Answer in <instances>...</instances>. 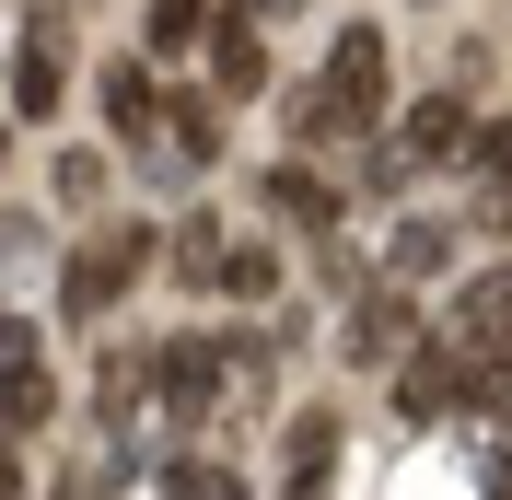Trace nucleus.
Instances as JSON below:
<instances>
[{
    "mask_svg": "<svg viewBox=\"0 0 512 500\" xmlns=\"http://www.w3.org/2000/svg\"><path fill=\"white\" fill-rule=\"evenodd\" d=\"M384 94H396V70H384V35H373V24H350L338 47H326V70L291 94V140H303V152H373Z\"/></svg>",
    "mask_w": 512,
    "mask_h": 500,
    "instance_id": "nucleus-1",
    "label": "nucleus"
},
{
    "mask_svg": "<svg viewBox=\"0 0 512 500\" xmlns=\"http://www.w3.org/2000/svg\"><path fill=\"white\" fill-rule=\"evenodd\" d=\"M466 128H478V94L466 82H443V94H408L396 105V128H373V152H361V187H419V175H454L466 163Z\"/></svg>",
    "mask_w": 512,
    "mask_h": 500,
    "instance_id": "nucleus-2",
    "label": "nucleus"
},
{
    "mask_svg": "<svg viewBox=\"0 0 512 500\" xmlns=\"http://www.w3.org/2000/svg\"><path fill=\"white\" fill-rule=\"evenodd\" d=\"M152 256H163L152 221H105V233H82V245H70V268H59V314H70V326H105L128 291L152 280Z\"/></svg>",
    "mask_w": 512,
    "mask_h": 500,
    "instance_id": "nucleus-3",
    "label": "nucleus"
},
{
    "mask_svg": "<svg viewBox=\"0 0 512 500\" xmlns=\"http://www.w3.org/2000/svg\"><path fill=\"white\" fill-rule=\"evenodd\" d=\"M384 373H396V419H408V431L466 419V349H454V338H408Z\"/></svg>",
    "mask_w": 512,
    "mask_h": 500,
    "instance_id": "nucleus-4",
    "label": "nucleus"
},
{
    "mask_svg": "<svg viewBox=\"0 0 512 500\" xmlns=\"http://www.w3.org/2000/svg\"><path fill=\"white\" fill-rule=\"evenodd\" d=\"M59 35H70V0H35V12H24V47H12V117H59V94H70Z\"/></svg>",
    "mask_w": 512,
    "mask_h": 500,
    "instance_id": "nucleus-5",
    "label": "nucleus"
},
{
    "mask_svg": "<svg viewBox=\"0 0 512 500\" xmlns=\"http://www.w3.org/2000/svg\"><path fill=\"white\" fill-rule=\"evenodd\" d=\"M210 152H222V105L175 94V105H152V140H140L128 163H152V175H210Z\"/></svg>",
    "mask_w": 512,
    "mask_h": 500,
    "instance_id": "nucleus-6",
    "label": "nucleus"
},
{
    "mask_svg": "<svg viewBox=\"0 0 512 500\" xmlns=\"http://www.w3.org/2000/svg\"><path fill=\"white\" fill-rule=\"evenodd\" d=\"M408 338H419V303H408L396 280H373V291L350 303V326H338V361H350V373H384Z\"/></svg>",
    "mask_w": 512,
    "mask_h": 500,
    "instance_id": "nucleus-7",
    "label": "nucleus"
},
{
    "mask_svg": "<svg viewBox=\"0 0 512 500\" xmlns=\"http://www.w3.org/2000/svg\"><path fill=\"white\" fill-rule=\"evenodd\" d=\"M163 407H152V349H105L94 361V431H117V442H140Z\"/></svg>",
    "mask_w": 512,
    "mask_h": 500,
    "instance_id": "nucleus-8",
    "label": "nucleus"
},
{
    "mask_svg": "<svg viewBox=\"0 0 512 500\" xmlns=\"http://www.w3.org/2000/svg\"><path fill=\"white\" fill-rule=\"evenodd\" d=\"M198 47H210V105H222V117H233V105H256V94H268V35H256V24H233V12H210V35H198Z\"/></svg>",
    "mask_w": 512,
    "mask_h": 500,
    "instance_id": "nucleus-9",
    "label": "nucleus"
},
{
    "mask_svg": "<svg viewBox=\"0 0 512 500\" xmlns=\"http://www.w3.org/2000/svg\"><path fill=\"white\" fill-rule=\"evenodd\" d=\"M326 477H338V407H291V431H280V500H326Z\"/></svg>",
    "mask_w": 512,
    "mask_h": 500,
    "instance_id": "nucleus-10",
    "label": "nucleus"
},
{
    "mask_svg": "<svg viewBox=\"0 0 512 500\" xmlns=\"http://www.w3.org/2000/svg\"><path fill=\"white\" fill-rule=\"evenodd\" d=\"M443 338H454V349H512V256L454 291V326H443Z\"/></svg>",
    "mask_w": 512,
    "mask_h": 500,
    "instance_id": "nucleus-11",
    "label": "nucleus"
},
{
    "mask_svg": "<svg viewBox=\"0 0 512 500\" xmlns=\"http://www.w3.org/2000/svg\"><path fill=\"white\" fill-rule=\"evenodd\" d=\"M152 105H163V82L140 59H105V128H117L128 152H140V140H152Z\"/></svg>",
    "mask_w": 512,
    "mask_h": 500,
    "instance_id": "nucleus-12",
    "label": "nucleus"
},
{
    "mask_svg": "<svg viewBox=\"0 0 512 500\" xmlns=\"http://www.w3.org/2000/svg\"><path fill=\"white\" fill-rule=\"evenodd\" d=\"M268 210L303 221V233H338V187H326L315 163H268Z\"/></svg>",
    "mask_w": 512,
    "mask_h": 500,
    "instance_id": "nucleus-13",
    "label": "nucleus"
},
{
    "mask_svg": "<svg viewBox=\"0 0 512 500\" xmlns=\"http://www.w3.org/2000/svg\"><path fill=\"white\" fill-rule=\"evenodd\" d=\"M210 291H233V303H268V291H280V245L222 233V256H210Z\"/></svg>",
    "mask_w": 512,
    "mask_h": 500,
    "instance_id": "nucleus-14",
    "label": "nucleus"
},
{
    "mask_svg": "<svg viewBox=\"0 0 512 500\" xmlns=\"http://www.w3.org/2000/svg\"><path fill=\"white\" fill-rule=\"evenodd\" d=\"M443 256H454V233H443V221H396V233H384V280H396V291H419Z\"/></svg>",
    "mask_w": 512,
    "mask_h": 500,
    "instance_id": "nucleus-15",
    "label": "nucleus"
},
{
    "mask_svg": "<svg viewBox=\"0 0 512 500\" xmlns=\"http://www.w3.org/2000/svg\"><path fill=\"white\" fill-rule=\"evenodd\" d=\"M59 419V384H47V361H24V373H0V431L24 442V431H47Z\"/></svg>",
    "mask_w": 512,
    "mask_h": 500,
    "instance_id": "nucleus-16",
    "label": "nucleus"
},
{
    "mask_svg": "<svg viewBox=\"0 0 512 500\" xmlns=\"http://www.w3.org/2000/svg\"><path fill=\"white\" fill-rule=\"evenodd\" d=\"M466 175L512 210V117H478V128H466Z\"/></svg>",
    "mask_w": 512,
    "mask_h": 500,
    "instance_id": "nucleus-17",
    "label": "nucleus"
},
{
    "mask_svg": "<svg viewBox=\"0 0 512 500\" xmlns=\"http://www.w3.org/2000/svg\"><path fill=\"white\" fill-rule=\"evenodd\" d=\"M163 256H175V280H187V291H210V256H222V221H210V210H187L175 233H163Z\"/></svg>",
    "mask_w": 512,
    "mask_h": 500,
    "instance_id": "nucleus-18",
    "label": "nucleus"
},
{
    "mask_svg": "<svg viewBox=\"0 0 512 500\" xmlns=\"http://www.w3.org/2000/svg\"><path fill=\"white\" fill-rule=\"evenodd\" d=\"M163 500H245L222 454H163Z\"/></svg>",
    "mask_w": 512,
    "mask_h": 500,
    "instance_id": "nucleus-19",
    "label": "nucleus"
},
{
    "mask_svg": "<svg viewBox=\"0 0 512 500\" xmlns=\"http://www.w3.org/2000/svg\"><path fill=\"white\" fill-rule=\"evenodd\" d=\"M210 12L222 0H152V59H187L198 35H210Z\"/></svg>",
    "mask_w": 512,
    "mask_h": 500,
    "instance_id": "nucleus-20",
    "label": "nucleus"
},
{
    "mask_svg": "<svg viewBox=\"0 0 512 500\" xmlns=\"http://www.w3.org/2000/svg\"><path fill=\"white\" fill-rule=\"evenodd\" d=\"M59 210H105V152H59Z\"/></svg>",
    "mask_w": 512,
    "mask_h": 500,
    "instance_id": "nucleus-21",
    "label": "nucleus"
},
{
    "mask_svg": "<svg viewBox=\"0 0 512 500\" xmlns=\"http://www.w3.org/2000/svg\"><path fill=\"white\" fill-rule=\"evenodd\" d=\"M47 500H117V454H82V466H59V489Z\"/></svg>",
    "mask_w": 512,
    "mask_h": 500,
    "instance_id": "nucleus-22",
    "label": "nucleus"
},
{
    "mask_svg": "<svg viewBox=\"0 0 512 500\" xmlns=\"http://www.w3.org/2000/svg\"><path fill=\"white\" fill-rule=\"evenodd\" d=\"M24 361H47V338H35V326H24V314H12V303H0V373H24Z\"/></svg>",
    "mask_w": 512,
    "mask_h": 500,
    "instance_id": "nucleus-23",
    "label": "nucleus"
},
{
    "mask_svg": "<svg viewBox=\"0 0 512 500\" xmlns=\"http://www.w3.org/2000/svg\"><path fill=\"white\" fill-rule=\"evenodd\" d=\"M233 24H256V35H280V24H303V0H222Z\"/></svg>",
    "mask_w": 512,
    "mask_h": 500,
    "instance_id": "nucleus-24",
    "label": "nucleus"
},
{
    "mask_svg": "<svg viewBox=\"0 0 512 500\" xmlns=\"http://www.w3.org/2000/svg\"><path fill=\"white\" fill-rule=\"evenodd\" d=\"M0 500H24V442L0 431Z\"/></svg>",
    "mask_w": 512,
    "mask_h": 500,
    "instance_id": "nucleus-25",
    "label": "nucleus"
},
{
    "mask_svg": "<svg viewBox=\"0 0 512 500\" xmlns=\"http://www.w3.org/2000/svg\"><path fill=\"white\" fill-rule=\"evenodd\" d=\"M0 163H12V128H0Z\"/></svg>",
    "mask_w": 512,
    "mask_h": 500,
    "instance_id": "nucleus-26",
    "label": "nucleus"
}]
</instances>
